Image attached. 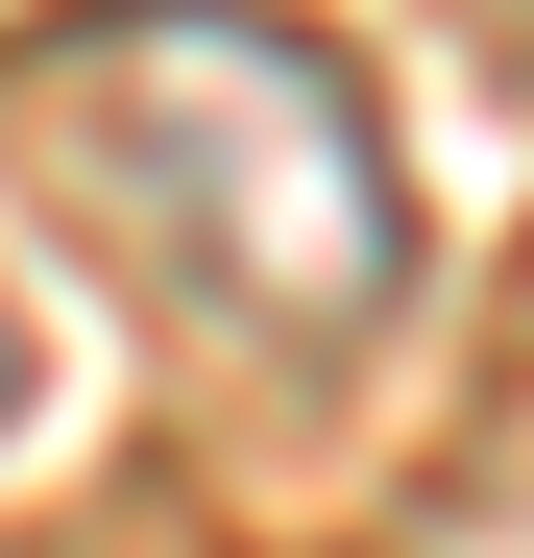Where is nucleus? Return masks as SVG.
I'll list each match as a JSON object with an SVG mask.
<instances>
[{"mask_svg":"<svg viewBox=\"0 0 534 558\" xmlns=\"http://www.w3.org/2000/svg\"><path fill=\"white\" fill-rule=\"evenodd\" d=\"M0 170L219 364H365L413 292L389 98L292 0H49L0 49Z\"/></svg>","mask_w":534,"mask_h":558,"instance_id":"f257e3e1","label":"nucleus"},{"mask_svg":"<svg viewBox=\"0 0 534 558\" xmlns=\"http://www.w3.org/2000/svg\"><path fill=\"white\" fill-rule=\"evenodd\" d=\"M0 437H25V340H0Z\"/></svg>","mask_w":534,"mask_h":558,"instance_id":"f03ea898","label":"nucleus"}]
</instances>
